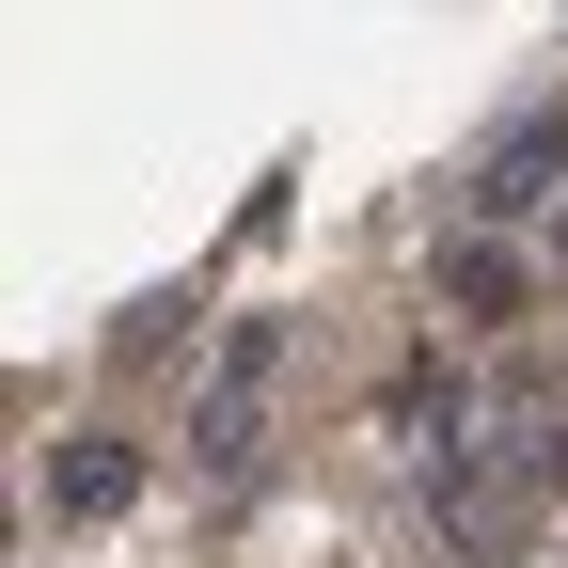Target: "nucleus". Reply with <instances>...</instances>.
I'll return each instance as SVG.
<instances>
[{"label":"nucleus","instance_id":"nucleus-1","mask_svg":"<svg viewBox=\"0 0 568 568\" xmlns=\"http://www.w3.org/2000/svg\"><path fill=\"white\" fill-rule=\"evenodd\" d=\"M268 364H284V332H268V316H237V332H222V379H205V410H190V458H205V474H253Z\"/></svg>","mask_w":568,"mask_h":568},{"label":"nucleus","instance_id":"nucleus-2","mask_svg":"<svg viewBox=\"0 0 568 568\" xmlns=\"http://www.w3.org/2000/svg\"><path fill=\"white\" fill-rule=\"evenodd\" d=\"M443 537H458L474 568H521V552H537V489L489 474V458H443Z\"/></svg>","mask_w":568,"mask_h":568},{"label":"nucleus","instance_id":"nucleus-3","mask_svg":"<svg viewBox=\"0 0 568 568\" xmlns=\"http://www.w3.org/2000/svg\"><path fill=\"white\" fill-rule=\"evenodd\" d=\"M126 506H142V458L126 443H63L48 458V521H126Z\"/></svg>","mask_w":568,"mask_h":568},{"label":"nucleus","instance_id":"nucleus-4","mask_svg":"<svg viewBox=\"0 0 568 568\" xmlns=\"http://www.w3.org/2000/svg\"><path fill=\"white\" fill-rule=\"evenodd\" d=\"M521 301H537V268H521L506 237H458V253H443V316H521Z\"/></svg>","mask_w":568,"mask_h":568},{"label":"nucleus","instance_id":"nucleus-5","mask_svg":"<svg viewBox=\"0 0 568 568\" xmlns=\"http://www.w3.org/2000/svg\"><path fill=\"white\" fill-rule=\"evenodd\" d=\"M552 159H568V126H521L506 159H489V190H474V205H537V174H552Z\"/></svg>","mask_w":568,"mask_h":568},{"label":"nucleus","instance_id":"nucleus-6","mask_svg":"<svg viewBox=\"0 0 568 568\" xmlns=\"http://www.w3.org/2000/svg\"><path fill=\"white\" fill-rule=\"evenodd\" d=\"M552 268H568V222H552Z\"/></svg>","mask_w":568,"mask_h":568}]
</instances>
